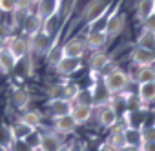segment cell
Instances as JSON below:
<instances>
[{
    "label": "cell",
    "instance_id": "obj_34",
    "mask_svg": "<svg viewBox=\"0 0 155 151\" xmlns=\"http://www.w3.org/2000/svg\"><path fill=\"white\" fill-rule=\"evenodd\" d=\"M84 149H86V144L81 140H71L68 144V151H84Z\"/></svg>",
    "mask_w": 155,
    "mask_h": 151
},
{
    "label": "cell",
    "instance_id": "obj_43",
    "mask_svg": "<svg viewBox=\"0 0 155 151\" xmlns=\"http://www.w3.org/2000/svg\"><path fill=\"white\" fill-rule=\"evenodd\" d=\"M84 151H88V149H84Z\"/></svg>",
    "mask_w": 155,
    "mask_h": 151
},
{
    "label": "cell",
    "instance_id": "obj_16",
    "mask_svg": "<svg viewBox=\"0 0 155 151\" xmlns=\"http://www.w3.org/2000/svg\"><path fill=\"white\" fill-rule=\"evenodd\" d=\"M106 40H108L106 31L93 29V31H90V35H88V38H86V47H90V49H97V51H99V49L106 44Z\"/></svg>",
    "mask_w": 155,
    "mask_h": 151
},
{
    "label": "cell",
    "instance_id": "obj_8",
    "mask_svg": "<svg viewBox=\"0 0 155 151\" xmlns=\"http://www.w3.org/2000/svg\"><path fill=\"white\" fill-rule=\"evenodd\" d=\"M131 60H133V64L139 66V67H142V66H153V64H155V51L137 46V47L131 51Z\"/></svg>",
    "mask_w": 155,
    "mask_h": 151
},
{
    "label": "cell",
    "instance_id": "obj_36",
    "mask_svg": "<svg viewBox=\"0 0 155 151\" xmlns=\"http://www.w3.org/2000/svg\"><path fill=\"white\" fill-rule=\"evenodd\" d=\"M99 151H119V149H117V147H113V146L106 140V142H102V144L99 146Z\"/></svg>",
    "mask_w": 155,
    "mask_h": 151
},
{
    "label": "cell",
    "instance_id": "obj_24",
    "mask_svg": "<svg viewBox=\"0 0 155 151\" xmlns=\"http://www.w3.org/2000/svg\"><path fill=\"white\" fill-rule=\"evenodd\" d=\"M124 140H126V144H130V146H140V142H142L140 127H133V126L124 127Z\"/></svg>",
    "mask_w": 155,
    "mask_h": 151
},
{
    "label": "cell",
    "instance_id": "obj_12",
    "mask_svg": "<svg viewBox=\"0 0 155 151\" xmlns=\"http://www.w3.org/2000/svg\"><path fill=\"white\" fill-rule=\"evenodd\" d=\"M82 67V60L81 58H73V56H62L58 60V64L55 66V69L60 75H73Z\"/></svg>",
    "mask_w": 155,
    "mask_h": 151
},
{
    "label": "cell",
    "instance_id": "obj_5",
    "mask_svg": "<svg viewBox=\"0 0 155 151\" xmlns=\"http://www.w3.org/2000/svg\"><path fill=\"white\" fill-rule=\"evenodd\" d=\"M124 22H126V18H124V15L122 13H111L110 17H108V20H106V26H104V31H106V35H108V38H113V37H117L122 29H124Z\"/></svg>",
    "mask_w": 155,
    "mask_h": 151
},
{
    "label": "cell",
    "instance_id": "obj_6",
    "mask_svg": "<svg viewBox=\"0 0 155 151\" xmlns=\"http://www.w3.org/2000/svg\"><path fill=\"white\" fill-rule=\"evenodd\" d=\"M51 42L53 40H49V33H46L44 29H40L35 35H31L29 49L35 51V53H48V49L51 47Z\"/></svg>",
    "mask_w": 155,
    "mask_h": 151
},
{
    "label": "cell",
    "instance_id": "obj_29",
    "mask_svg": "<svg viewBox=\"0 0 155 151\" xmlns=\"http://www.w3.org/2000/svg\"><path fill=\"white\" fill-rule=\"evenodd\" d=\"M79 86H77L75 82H68V84H64V98H68L69 102H73L75 100V97L79 95Z\"/></svg>",
    "mask_w": 155,
    "mask_h": 151
},
{
    "label": "cell",
    "instance_id": "obj_39",
    "mask_svg": "<svg viewBox=\"0 0 155 151\" xmlns=\"http://www.w3.org/2000/svg\"><path fill=\"white\" fill-rule=\"evenodd\" d=\"M58 151H68V144H66V142H64V144H62V147H60V149H58Z\"/></svg>",
    "mask_w": 155,
    "mask_h": 151
},
{
    "label": "cell",
    "instance_id": "obj_31",
    "mask_svg": "<svg viewBox=\"0 0 155 151\" xmlns=\"http://www.w3.org/2000/svg\"><path fill=\"white\" fill-rule=\"evenodd\" d=\"M48 98H64V84H51L48 88Z\"/></svg>",
    "mask_w": 155,
    "mask_h": 151
},
{
    "label": "cell",
    "instance_id": "obj_7",
    "mask_svg": "<svg viewBox=\"0 0 155 151\" xmlns=\"http://www.w3.org/2000/svg\"><path fill=\"white\" fill-rule=\"evenodd\" d=\"M6 49H8L17 60H20V58H24V56L28 55V51H29V42L24 40V38L15 37V38L6 40Z\"/></svg>",
    "mask_w": 155,
    "mask_h": 151
},
{
    "label": "cell",
    "instance_id": "obj_19",
    "mask_svg": "<svg viewBox=\"0 0 155 151\" xmlns=\"http://www.w3.org/2000/svg\"><path fill=\"white\" fill-rule=\"evenodd\" d=\"M33 131H35V129L28 127V126L22 124V122H18V124H15L13 127H9V133H11V140H13V142H22V140H26Z\"/></svg>",
    "mask_w": 155,
    "mask_h": 151
},
{
    "label": "cell",
    "instance_id": "obj_4",
    "mask_svg": "<svg viewBox=\"0 0 155 151\" xmlns=\"http://www.w3.org/2000/svg\"><path fill=\"white\" fill-rule=\"evenodd\" d=\"M108 4H110V0H91V2L86 6V9H84V18L90 24L95 22L97 18H101L108 11Z\"/></svg>",
    "mask_w": 155,
    "mask_h": 151
},
{
    "label": "cell",
    "instance_id": "obj_20",
    "mask_svg": "<svg viewBox=\"0 0 155 151\" xmlns=\"http://www.w3.org/2000/svg\"><path fill=\"white\" fill-rule=\"evenodd\" d=\"M18 122L26 124V126H28V127H31V129H37V127L42 124V115H40V111L31 109V111L22 113V117H20V120H18Z\"/></svg>",
    "mask_w": 155,
    "mask_h": 151
},
{
    "label": "cell",
    "instance_id": "obj_22",
    "mask_svg": "<svg viewBox=\"0 0 155 151\" xmlns=\"http://www.w3.org/2000/svg\"><path fill=\"white\" fill-rule=\"evenodd\" d=\"M17 62H18V60H17L6 47L0 51V71H2V73H11V71L15 69Z\"/></svg>",
    "mask_w": 155,
    "mask_h": 151
},
{
    "label": "cell",
    "instance_id": "obj_27",
    "mask_svg": "<svg viewBox=\"0 0 155 151\" xmlns=\"http://www.w3.org/2000/svg\"><path fill=\"white\" fill-rule=\"evenodd\" d=\"M60 58H62V46H58L57 40H53L51 42V47L48 49V64L55 67Z\"/></svg>",
    "mask_w": 155,
    "mask_h": 151
},
{
    "label": "cell",
    "instance_id": "obj_9",
    "mask_svg": "<svg viewBox=\"0 0 155 151\" xmlns=\"http://www.w3.org/2000/svg\"><path fill=\"white\" fill-rule=\"evenodd\" d=\"M53 126H55V131L58 135H69L77 129V122L73 120L71 113L68 115H60V117H53Z\"/></svg>",
    "mask_w": 155,
    "mask_h": 151
},
{
    "label": "cell",
    "instance_id": "obj_18",
    "mask_svg": "<svg viewBox=\"0 0 155 151\" xmlns=\"http://www.w3.org/2000/svg\"><path fill=\"white\" fill-rule=\"evenodd\" d=\"M29 100H31V95H29V91L26 88H18L11 95V102H13V106L17 109H26L29 106Z\"/></svg>",
    "mask_w": 155,
    "mask_h": 151
},
{
    "label": "cell",
    "instance_id": "obj_2",
    "mask_svg": "<svg viewBox=\"0 0 155 151\" xmlns=\"http://www.w3.org/2000/svg\"><path fill=\"white\" fill-rule=\"evenodd\" d=\"M97 118H99V124L106 129H111L117 122H119V113L117 109L111 106V104H102L99 108V113H97Z\"/></svg>",
    "mask_w": 155,
    "mask_h": 151
},
{
    "label": "cell",
    "instance_id": "obj_44",
    "mask_svg": "<svg viewBox=\"0 0 155 151\" xmlns=\"http://www.w3.org/2000/svg\"><path fill=\"white\" fill-rule=\"evenodd\" d=\"M153 124H155V120H153Z\"/></svg>",
    "mask_w": 155,
    "mask_h": 151
},
{
    "label": "cell",
    "instance_id": "obj_38",
    "mask_svg": "<svg viewBox=\"0 0 155 151\" xmlns=\"http://www.w3.org/2000/svg\"><path fill=\"white\" fill-rule=\"evenodd\" d=\"M6 47V38H2V37H0V51H2Z\"/></svg>",
    "mask_w": 155,
    "mask_h": 151
},
{
    "label": "cell",
    "instance_id": "obj_1",
    "mask_svg": "<svg viewBox=\"0 0 155 151\" xmlns=\"http://www.w3.org/2000/svg\"><path fill=\"white\" fill-rule=\"evenodd\" d=\"M130 84V77L122 71V69H111L104 75L102 79V86L110 95H119L122 93Z\"/></svg>",
    "mask_w": 155,
    "mask_h": 151
},
{
    "label": "cell",
    "instance_id": "obj_35",
    "mask_svg": "<svg viewBox=\"0 0 155 151\" xmlns=\"http://www.w3.org/2000/svg\"><path fill=\"white\" fill-rule=\"evenodd\" d=\"M140 151H155V142H140Z\"/></svg>",
    "mask_w": 155,
    "mask_h": 151
},
{
    "label": "cell",
    "instance_id": "obj_21",
    "mask_svg": "<svg viewBox=\"0 0 155 151\" xmlns=\"http://www.w3.org/2000/svg\"><path fill=\"white\" fill-rule=\"evenodd\" d=\"M124 127H126V126H119V122L111 127V135H110L108 142H110L113 147H117V149H120L122 146H126V140H124Z\"/></svg>",
    "mask_w": 155,
    "mask_h": 151
},
{
    "label": "cell",
    "instance_id": "obj_41",
    "mask_svg": "<svg viewBox=\"0 0 155 151\" xmlns=\"http://www.w3.org/2000/svg\"><path fill=\"white\" fill-rule=\"evenodd\" d=\"M31 2H38V0H31Z\"/></svg>",
    "mask_w": 155,
    "mask_h": 151
},
{
    "label": "cell",
    "instance_id": "obj_25",
    "mask_svg": "<svg viewBox=\"0 0 155 151\" xmlns=\"http://www.w3.org/2000/svg\"><path fill=\"white\" fill-rule=\"evenodd\" d=\"M153 8H155V0H139V4H137L139 20H144L146 17H150L153 13Z\"/></svg>",
    "mask_w": 155,
    "mask_h": 151
},
{
    "label": "cell",
    "instance_id": "obj_33",
    "mask_svg": "<svg viewBox=\"0 0 155 151\" xmlns=\"http://www.w3.org/2000/svg\"><path fill=\"white\" fill-rule=\"evenodd\" d=\"M142 26H144V29L155 33V13H151L150 17H146V18L142 20Z\"/></svg>",
    "mask_w": 155,
    "mask_h": 151
},
{
    "label": "cell",
    "instance_id": "obj_42",
    "mask_svg": "<svg viewBox=\"0 0 155 151\" xmlns=\"http://www.w3.org/2000/svg\"><path fill=\"white\" fill-rule=\"evenodd\" d=\"M153 13H155V8H153Z\"/></svg>",
    "mask_w": 155,
    "mask_h": 151
},
{
    "label": "cell",
    "instance_id": "obj_10",
    "mask_svg": "<svg viewBox=\"0 0 155 151\" xmlns=\"http://www.w3.org/2000/svg\"><path fill=\"white\" fill-rule=\"evenodd\" d=\"M93 115V104H73L71 108V117L77 122V126L86 124Z\"/></svg>",
    "mask_w": 155,
    "mask_h": 151
},
{
    "label": "cell",
    "instance_id": "obj_11",
    "mask_svg": "<svg viewBox=\"0 0 155 151\" xmlns=\"http://www.w3.org/2000/svg\"><path fill=\"white\" fill-rule=\"evenodd\" d=\"M86 51V42L81 38H71L62 46V56H73V58H82Z\"/></svg>",
    "mask_w": 155,
    "mask_h": 151
},
{
    "label": "cell",
    "instance_id": "obj_13",
    "mask_svg": "<svg viewBox=\"0 0 155 151\" xmlns=\"http://www.w3.org/2000/svg\"><path fill=\"white\" fill-rule=\"evenodd\" d=\"M73 102H69L68 98H49L48 100V109L53 117H60V115H68L71 113Z\"/></svg>",
    "mask_w": 155,
    "mask_h": 151
},
{
    "label": "cell",
    "instance_id": "obj_32",
    "mask_svg": "<svg viewBox=\"0 0 155 151\" xmlns=\"http://www.w3.org/2000/svg\"><path fill=\"white\" fill-rule=\"evenodd\" d=\"M17 9V0H0V11L13 13Z\"/></svg>",
    "mask_w": 155,
    "mask_h": 151
},
{
    "label": "cell",
    "instance_id": "obj_40",
    "mask_svg": "<svg viewBox=\"0 0 155 151\" xmlns=\"http://www.w3.org/2000/svg\"><path fill=\"white\" fill-rule=\"evenodd\" d=\"M4 151H15V149H4Z\"/></svg>",
    "mask_w": 155,
    "mask_h": 151
},
{
    "label": "cell",
    "instance_id": "obj_3",
    "mask_svg": "<svg viewBox=\"0 0 155 151\" xmlns=\"http://www.w3.org/2000/svg\"><path fill=\"white\" fill-rule=\"evenodd\" d=\"M62 144H64V140L57 131H48V133L40 135L38 151H58L62 147Z\"/></svg>",
    "mask_w": 155,
    "mask_h": 151
},
{
    "label": "cell",
    "instance_id": "obj_23",
    "mask_svg": "<svg viewBox=\"0 0 155 151\" xmlns=\"http://www.w3.org/2000/svg\"><path fill=\"white\" fill-rule=\"evenodd\" d=\"M135 80H137V84L153 82V80H155V64H153V66H142V67H139Z\"/></svg>",
    "mask_w": 155,
    "mask_h": 151
},
{
    "label": "cell",
    "instance_id": "obj_14",
    "mask_svg": "<svg viewBox=\"0 0 155 151\" xmlns=\"http://www.w3.org/2000/svg\"><path fill=\"white\" fill-rule=\"evenodd\" d=\"M60 6V0H38V17L42 20H48L57 15Z\"/></svg>",
    "mask_w": 155,
    "mask_h": 151
},
{
    "label": "cell",
    "instance_id": "obj_37",
    "mask_svg": "<svg viewBox=\"0 0 155 151\" xmlns=\"http://www.w3.org/2000/svg\"><path fill=\"white\" fill-rule=\"evenodd\" d=\"M119 151H140V146H130V144H126V146H122Z\"/></svg>",
    "mask_w": 155,
    "mask_h": 151
},
{
    "label": "cell",
    "instance_id": "obj_28",
    "mask_svg": "<svg viewBox=\"0 0 155 151\" xmlns=\"http://www.w3.org/2000/svg\"><path fill=\"white\" fill-rule=\"evenodd\" d=\"M42 29V18L38 17V15H28L26 17V31L29 33V37L31 35H35L37 31H40Z\"/></svg>",
    "mask_w": 155,
    "mask_h": 151
},
{
    "label": "cell",
    "instance_id": "obj_15",
    "mask_svg": "<svg viewBox=\"0 0 155 151\" xmlns=\"http://www.w3.org/2000/svg\"><path fill=\"white\" fill-rule=\"evenodd\" d=\"M108 64H110V56L104 51H97L90 60V69H91L93 75H99L108 67Z\"/></svg>",
    "mask_w": 155,
    "mask_h": 151
},
{
    "label": "cell",
    "instance_id": "obj_26",
    "mask_svg": "<svg viewBox=\"0 0 155 151\" xmlns=\"http://www.w3.org/2000/svg\"><path fill=\"white\" fill-rule=\"evenodd\" d=\"M137 46H140V47H146V49H151V51H155V33H151V31L144 29V31L139 35Z\"/></svg>",
    "mask_w": 155,
    "mask_h": 151
},
{
    "label": "cell",
    "instance_id": "obj_17",
    "mask_svg": "<svg viewBox=\"0 0 155 151\" xmlns=\"http://www.w3.org/2000/svg\"><path fill=\"white\" fill-rule=\"evenodd\" d=\"M137 98L140 100V104H150L155 102V80L153 82H144L139 84V93Z\"/></svg>",
    "mask_w": 155,
    "mask_h": 151
},
{
    "label": "cell",
    "instance_id": "obj_30",
    "mask_svg": "<svg viewBox=\"0 0 155 151\" xmlns=\"http://www.w3.org/2000/svg\"><path fill=\"white\" fill-rule=\"evenodd\" d=\"M140 137H142V142H155V124L142 126L140 127Z\"/></svg>",
    "mask_w": 155,
    "mask_h": 151
}]
</instances>
